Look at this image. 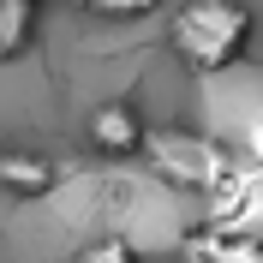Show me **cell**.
Masks as SVG:
<instances>
[{
  "label": "cell",
  "mask_w": 263,
  "mask_h": 263,
  "mask_svg": "<svg viewBox=\"0 0 263 263\" xmlns=\"http://www.w3.org/2000/svg\"><path fill=\"white\" fill-rule=\"evenodd\" d=\"M78 263H138V251L126 246V239H96V246H84Z\"/></svg>",
  "instance_id": "cell-8"
},
{
  "label": "cell",
  "mask_w": 263,
  "mask_h": 263,
  "mask_svg": "<svg viewBox=\"0 0 263 263\" xmlns=\"http://www.w3.org/2000/svg\"><path fill=\"white\" fill-rule=\"evenodd\" d=\"M197 263H263V233L257 228H228V221H210V228L192 239Z\"/></svg>",
  "instance_id": "cell-3"
},
{
  "label": "cell",
  "mask_w": 263,
  "mask_h": 263,
  "mask_svg": "<svg viewBox=\"0 0 263 263\" xmlns=\"http://www.w3.org/2000/svg\"><path fill=\"white\" fill-rule=\"evenodd\" d=\"M167 42L197 72H228L251 42V6L246 0H185L167 18Z\"/></svg>",
  "instance_id": "cell-1"
},
{
  "label": "cell",
  "mask_w": 263,
  "mask_h": 263,
  "mask_svg": "<svg viewBox=\"0 0 263 263\" xmlns=\"http://www.w3.org/2000/svg\"><path fill=\"white\" fill-rule=\"evenodd\" d=\"M0 185L18 197H42L54 185V167L42 156H24V149H0Z\"/></svg>",
  "instance_id": "cell-5"
},
{
  "label": "cell",
  "mask_w": 263,
  "mask_h": 263,
  "mask_svg": "<svg viewBox=\"0 0 263 263\" xmlns=\"http://www.w3.org/2000/svg\"><path fill=\"white\" fill-rule=\"evenodd\" d=\"M84 12H96V18H144L156 12V0H78Z\"/></svg>",
  "instance_id": "cell-7"
},
{
  "label": "cell",
  "mask_w": 263,
  "mask_h": 263,
  "mask_svg": "<svg viewBox=\"0 0 263 263\" xmlns=\"http://www.w3.org/2000/svg\"><path fill=\"white\" fill-rule=\"evenodd\" d=\"M36 36V0H0V60H18Z\"/></svg>",
  "instance_id": "cell-6"
},
{
  "label": "cell",
  "mask_w": 263,
  "mask_h": 263,
  "mask_svg": "<svg viewBox=\"0 0 263 263\" xmlns=\"http://www.w3.org/2000/svg\"><path fill=\"white\" fill-rule=\"evenodd\" d=\"M144 120L132 114V108H120V102H108V108H96L90 114V144L102 149V156H144Z\"/></svg>",
  "instance_id": "cell-4"
},
{
  "label": "cell",
  "mask_w": 263,
  "mask_h": 263,
  "mask_svg": "<svg viewBox=\"0 0 263 263\" xmlns=\"http://www.w3.org/2000/svg\"><path fill=\"white\" fill-rule=\"evenodd\" d=\"M144 156H149V167H156L167 185H185V192H215V185L233 174L228 156H221V144L197 138V132H149Z\"/></svg>",
  "instance_id": "cell-2"
}]
</instances>
